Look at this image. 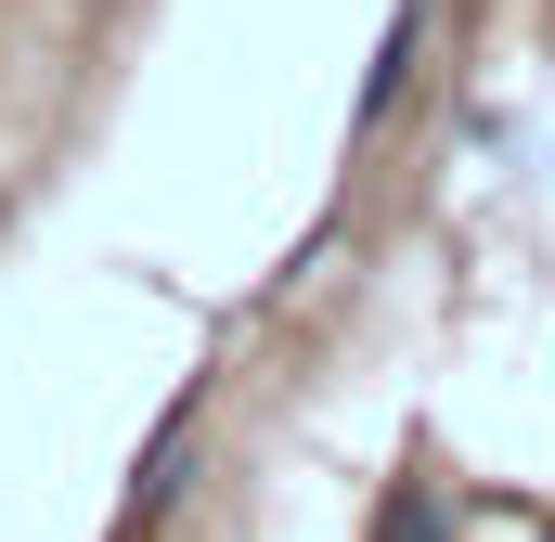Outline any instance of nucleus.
Masks as SVG:
<instances>
[{
  "label": "nucleus",
  "instance_id": "1",
  "mask_svg": "<svg viewBox=\"0 0 555 542\" xmlns=\"http://www.w3.org/2000/svg\"><path fill=\"white\" fill-rule=\"evenodd\" d=\"M194 452H207V388L168 413L155 439H142V465H130V504H117V542H155V517L181 504V478H194Z\"/></svg>",
  "mask_w": 555,
  "mask_h": 542
},
{
  "label": "nucleus",
  "instance_id": "2",
  "mask_svg": "<svg viewBox=\"0 0 555 542\" xmlns=\"http://www.w3.org/2000/svg\"><path fill=\"white\" fill-rule=\"evenodd\" d=\"M426 26H439V0H401V13H388V39H375V65H362V104H349V130H375V117H388V104L414 91Z\"/></svg>",
  "mask_w": 555,
  "mask_h": 542
},
{
  "label": "nucleus",
  "instance_id": "3",
  "mask_svg": "<svg viewBox=\"0 0 555 542\" xmlns=\"http://www.w3.org/2000/svg\"><path fill=\"white\" fill-rule=\"evenodd\" d=\"M543 52H555V0H543Z\"/></svg>",
  "mask_w": 555,
  "mask_h": 542
},
{
  "label": "nucleus",
  "instance_id": "4",
  "mask_svg": "<svg viewBox=\"0 0 555 542\" xmlns=\"http://www.w3.org/2000/svg\"><path fill=\"white\" fill-rule=\"evenodd\" d=\"M0 233H13V194H0Z\"/></svg>",
  "mask_w": 555,
  "mask_h": 542
}]
</instances>
